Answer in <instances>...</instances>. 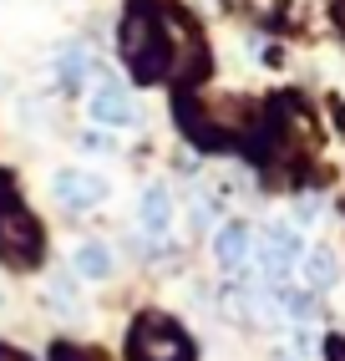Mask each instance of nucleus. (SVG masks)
I'll use <instances>...</instances> for the list:
<instances>
[{"label":"nucleus","mask_w":345,"mask_h":361,"mask_svg":"<svg viewBox=\"0 0 345 361\" xmlns=\"http://www.w3.org/2000/svg\"><path fill=\"white\" fill-rule=\"evenodd\" d=\"M122 61L137 82H158L168 77V46H163V16L153 0H127V16H122Z\"/></svg>","instance_id":"f257e3e1"},{"label":"nucleus","mask_w":345,"mask_h":361,"mask_svg":"<svg viewBox=\"0 0 345 361\" xmlns=\"http://www.w3.org/2000/svg\"><path fill=\"white\" fill-rule=\"evenodd\" d=\"M46 250V234H41V219L11 199V188L0 194V259L15 264V270H31Z\"/></svg>","instance_id":"f03ea898"},{"label":"nucleus","mask_w":345,"mask_h":361,"mask_svg":"<svg viewBox=\"0 0 345 361\" xmlns=\"http://www.w3.org/2000/svg\"><path fill=\"white\" fill-rule=\"evenodd\" d=\"M127 356L132 361H193V341L183 336L178 321L147 310V316H137L132 331H127Z\"/></svg>","instance_id":"7ed1b4c3"},{"label":"nucleus","mask_w":345,"mask_h":361,"mask_svg":"<svg viewBox=\"0 0 345 361\" xmlns=\"http://www.w3.org/2000/svg\"><path fill=\"white\" fill-rule=\"evenodd\" d=\"M163 46H168V77L172 82H188L193 71L203 66V41L193 31V20L178 11V6H163Z\"/></svg>","instance_id":"20e7f679"},{"label":"nucleus","mask_w":345,"mask_h":361,"mask_svg":"<svg viewBox=\"0 0 345 361\" xmlns=\"http://www.w3.org/2000/svg\"><path fill=\"white\" fill-rule=\"evenodd\" d=\"M259 245V264H264V275H289V264H300V255H305V239H300V229H289V224H269L264 229V239H254Z\"/></svg>","instance_id":"39448f33"},{"label":"nucleus","mask_w":345,"mask_h":361,"mask_svg":"<svg viewBox=\"0 0 345 361\" xmlns=\"http://www.w3.org/2000/svg\"><path fill=\"white\" fill-rule=\"evenodd\" d=\"M51 194L66 204V209H92V204H102L112 188L102 173H87V168H61V173L51 178Z\"/></svg>","instance_id":"423d86ee"},{"label":"nucleus","mask_w":345,"mask_h":361,"mask_svg":"<svg viewBox=\"0 0 345 361\" xmlns=\"http://www.w3.org/2000/svg\"><path fill=\"white\" fill-rule=\"evenodd\" d=\"M92 117L96 123H137V102L127 97V87H117L112 77L107 82H96V92H92Z\"/></svg>","instance_id":"0eeeda50"},{"label":"nucleus","mask_w":345,"mask_h":361,"mask_svg":"<svg viewBox=\"0 0 345 361\" xmlns=\"http://www.w3.org/2000/svg\"><path fill=\"white\" fill-rule=\"evenodd\" d=\"M249 255H254V234H249V224H229L224 234H218V245H213L218 270H229V275L249 270Z\"/></svg>","instance_id":"6e6552de"},{"label":"nucleus","mask_w":345,"mask_h":361,"mask_svg":"<svg viewBox=\"0 0 345 361\" xmlns=\"http://www.w3.org/2000/svg\"><path fill=\"white\" fill-rule=\"evenodd\" d=\"M172 224V194H168V183H153L142 194V229L147 234H168Z\"/></svg>","instance_id":"1a4fd4ad"},{"label":"nucleus","mask_w":345,"mask_h":361,"mask_svg":"<svg viewBox=\"0 0 345 361\" xmlns=\"http://www.w3.org/2000/svg\"><path fill=\"white\" fill-rule=\"evenodd\" d=\"M46 305L56 310V316H82V300H77V280L66 270H51L46 275Z\"/></svg>","instance_id":"9d476101"},{"label":"nucleus","mask_w":345,"mask_h":361,"mask_svg":"<svg viewBox=\"0 0 345 361\" xmlns=\"http://www.w3.org/2000/svg\"><path fill=\"white\" fill-rule=\"evenodd\" d=\"M77 275L82 280H107L112 275V250L107 245H96V239H87V245H77Z\"/></svg>","instance_id":"9b49d317"},{"label":"nucleus","mask_w":345,"mask_h":361,"mask_svg":"<svg viewBox=\"0 0 345 361\" xmlns=\"http://www.w3.org/2000/svg\"><path fill=\"white\" fill-rule=\"evenodd\" d=\"M300 259H305V280L315 285V290L340 280V255H335L330 245H320V250H310V255H300Z\"/></svg>","instance_id":"f8f14e48"},{"label":"nucleus","mask_w":345,"mask_h":361,"mask_svg":"<svg viewBox=\"0 0 345 361\" xmlns=\"http://www.w3.org/2000/svg\"><path fill=\"white\" fill-rule=\"evenodd\" d=\"M87 66H92V51L82 41H71V46H61L56 51V77L66 82V87H82L87 82Z\"/></svg>","instance_id":"ddd939ff"},{"label":"nucleus","mask_w":345,"mask_h":361,"mask_svg":"<svg viewBox=\"0 0 345 361\" xmlns=\"http://www.w3.org/2000/svg\"><path fill=\"white\" fill-rule=\"evenodd\" d=\"M275 300H280L284 316H294V321H310L315 316V295H305V290H280Z\"/></svg>","instance_id":"4468645a"},{"label":"nucleus","mask_w":345,"mask_h":361,"mask_svg":"<svg viewBox=\"0 0 345 361\" xmlns=\"http://www.w3.org/2000/svg\"><path fill=\"white\" fill-rule=\"evenodd\" d=\"M56 361H107L102 351H82V346H56Z\"/></svg>","instance_id":"2eb2a0df"},{"label":"nucleus","mask_w":345,"mask_h":361,"mask_svg":"<svg viewBox=\"0 0 345 361\" xmlns=\"http://www.w3.org/2000/svg\"><path fill=\"white\" fill-rule=\"evenodd\" d=\"M82 148H92V153H107V137H102V133H82Z\"/></svg>","instance_id":"dca6fc26"},{"label":"nucleus","mask_w":345,"mask_h":361,"mask_svg":"<svg viewBox=\"0 0 345 361\" xmlns=\"http://www.w3.org/2000/svg\"><path fill=\"white\" fill-rule=\"evenodd\" d=\"M0 361H31L26 351H15V346H0Z\"/></svg>","instance_id":"f3484780"},{"label":"nucleus","mask_w":345,"mask_h":361,"mask_svg":"<svg viewBox=\"0 0 345 361\" xmlns=\"http://www.w3.org/2000/svg\"><path fill=\"white\" fill-rule=\"evenodd\" d=\"M340 26H345V6H340Z\"/></svg>","instance_id":"a211bd4d"}]
</instances>
